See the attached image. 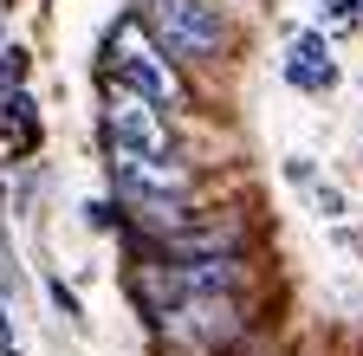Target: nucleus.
<instances>
[{"label":"nucleus","mask_w":363,"mask_h":356,"mask_svg":"<svg viewBox=\"0 0 363 356\" xmlns=\"http://www.w3.org/2000/svg\"><path fill=\"white\" fill-rule=\"evenodd\" d=\"M286 78L298 84V91H325V84L337 78L331 46H325V39H298V46H292V59H286Z\"/></svg>","instance_id":"obj_6"},{"label":"nucleus","mask_w":363,"mask_h":356,"mask_svg":"<svg viewBox=\"0 0 363 356\" xmlns=\"http://www.w3.org/2000/svg\"><path fill=\"white\" fill-rule=\"evenodd\" d=\"M104 130L117 149H143V156H175V130L162 117V104H150L143 91H130V84H104Z\"/></svg>","instance_id":"obj_4"},{"label":"nucleus","mask_w":363,"mask_h":356,"mask_svg":"<svg viewBox=\"0 0 363 356\" xmlns=\"http://www.w3.org/2000/svg\"><path fill=\"white\" fill-rule=\"evenodd\" d=\"M156 331H162V343H175V350L208 356V350H220V343L240 337V311H234V298H227V292H195V298L156 304Z\"/></svg>","instance_id":"obj_3"},{"label":"nucleus","mask_w":363,"mask_h":356,"mask_svg":"<svg viewBox=\"0 0 363 356\" xmlns=\"http://www.w3.org/2000/svg\"><path fill=\"white\" fill-rule=\"evenodd\" d=\"M136 20L182 65H201V59H214L227 46V20H220L214 0H136Z\"/></svg>","instance_id":"obj_1"},{"label":"nucleus","mask_w":363,"mask_h":356,"mask_svg":"<svg viewBox=\"0 0 363 356\" xmlns=\"http://www.w3.org/2000/svg\"><path fill=\"white\" fill-rule=\"evenodd\" d=\"M104 59H111V78H117V84H130V91H143L150 104H162V110H175V104H182V78H175V65L162 59V46L150 39V26L136 20V13L111 26Z\"/></svg>","instance_id":"obj_2"},{"label":"nucleus","mask_w":363,"mask_h":356,"mask_svg":"<svg viewBox=\"0 0 363 356\" xmlns=\"http://www.w3.org/2000/svg\"><path fill=\"white\" fill-rule=\"evenodd\" d=\"M111 175H117V195L123 201H182L189 195V168L175 156H143V149H117L111 143Z\"/></svg>","instance_id":"obj_5"}]
</instances>
